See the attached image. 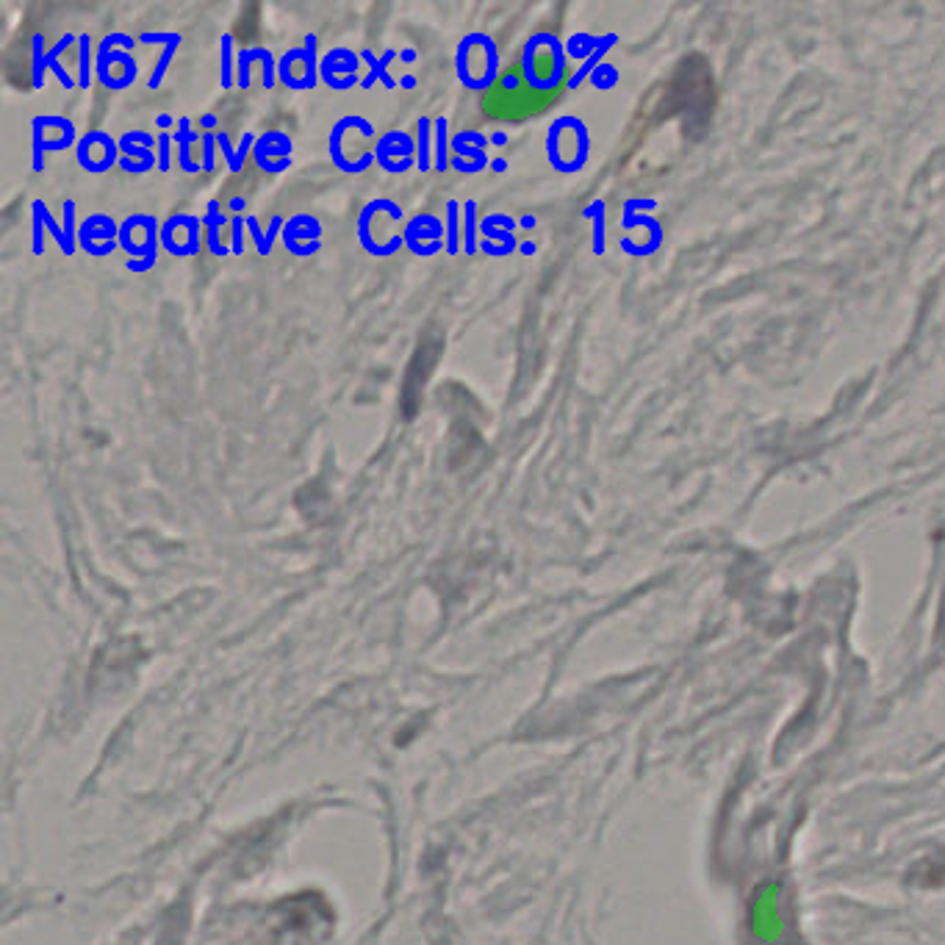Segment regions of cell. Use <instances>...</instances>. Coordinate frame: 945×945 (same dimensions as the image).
Returning <instances> with one entry per match:
<instances>
[{
    "instance_id": "1",
    "label": "cell",
    "mask_w": 945,
    "mask_h": 945,
    "mask_svg": "<svg viewBox=\"0 0 945 945\" xmlns=\"http://www.w3.org/2000/svg\"><path fill=\"white\" fill-rule=\"evenodd\" d=\"M405 211L400 209V203L389 198H377L369 200L364 209L358 211V220H355V236H358V245L364 247V252H369L371 258H391L405 247Z\"/></svg>"
},
{
    "instance_id": "2",
    "label": "cell",
    "mask_w": 945,
    "mask_h": 945,
    "mask_svg": "<svg viewBox=\"0 0 945 945\" xmlns=\"http://www.w3.org/2000/svg\"><path fill=\"white\" fill-rule=\"evenodd\" d=\"M377 131L366 117L347 115L335 122L328 133V156L335 169H342L344 175H364L369 173L375 158Z\"/></svg>"
},
{
    "instance_id": "3",
    "label": "cell",
    "mask_w": 945,
    "mask_h": 945,
    "mask_svg": "<svg viewBox=\"0 0 945 945\" xmlns=\"http://www.w3.org/2000/svg\"><path fill=\"white\" fill-rule=\"evenodd\" d=\"M566 45L552 31H539L524 43L519 61V75L530 90L555 92L566 79Z\"/></svg>"
},
{
    "instance_id": "4",
    "label": "cell",
    "mask_w": 945,
    "mask_h": 945,
    "mask_svg": "<svg viewBox=\"0 0 945 945\" xmlns=\"http://www.w3.org/2000/svg\"><path fill=\"white\" fill-rule=\"evenodd\" d=\"M499 48L494 43V36H488L485 31H472L458 43L456 50V75L466 90L472 92H485L497 84L503 75H499Z\"/></svg>"
},
{
    "instance_id": "5",
    "label": "cell",
    "mask_w": 945,
    "mask_h": 945,
    "mask_svg": "<svg viewBox=\"0 0 945 945\" xmlns=\"http://www.w3.org/2000/svg\"><path fill=\"white\" fill-rule=\"evenodd\" d=\"M120 250L128 256V272L144 275L153 270L162 250V222L153 214H128L120 222Z\"/></svg>"
},
{
    "instance_id": "6",
    "label": "cell",
    "mask_w": 945,
    "mask_h": 945,
    "mask_svg": "<svg viewBox=\"0 0 945 945\" xmlns=\"http://www.w3.org/2000/svg\"><path fill=\"white\" fill-rule=\"evenodd\" d=\"M588 156V131L577 117H557L546 131V158L557 173H577Z\"/></svg>"
},
{
    "instance_id": "7",
    "label": "cell",
    "mask_w": 945,
    "mask_h": 945,
    "mask_svg": "<svg viewBox=\"0 0 945 945\" xmlns=\"http://www.w3.org/2000/svg\"><path fill=\"white\" fill-rule=\"evenodd\" d=\"M748 932L757 943L777 945L784 937V918H782V885L779 882H766L757 887L748 903Z\"/></svg>"
},
{
    "instance_id": "8",
    "label": "cell",
    "mask_w": 945,
    "mask_h": 945,
    "mask_svg": "<svg viewBox=\"0 0 945 945\" xmlns=\"http://www.w3.org/2000/svg\"><path fill=\"white\" fill-rule=\"evenodd\" d=\"M75 122L59 115H39L31 120V167L34 173L45 169V153H61L79 144Z\"/></svg>"
},
{
    "instance_id": "9",
    "label": "cell",
    "mask_w": 945,
    "mask_h": 945,
    "mask_svg": "<svg viewBox=\"0 0 945 945\" xmlns=\"http://www.w3.org/2000/svg\"><path fill=\"white\" fill-rule=\"evenodd\" d=\"M277 84L294 92L314 90L319 81V36L306 34L303 48H288L277 59Z\"/></svg>"
},
{
    "instance_id": "10",
    "label": "cell",
    "mask_w": 945,
    "mask_h": 945,
    "mask_svg": "<svg viewBox=\"0 0 945 945\" xmlns=\"http://www.w3.org/2000/svg\"><path fill=\"white\" fill-rule=\"evenodd\" d=\"M405 250H411L416 258H433L441 250H447V228L438 214H413L405 222Z\"/></svg>"
},
{
    "instance_id": "11",
    "label": "cell",
    "mask_w": 945,
    "mask_h": 945,
    "mask_svg": "<svg viewBox=\"0 0 945 945\" xmlns=\"http://www.w3.org/2000/svg\"><path fill=\"white\" fill-rule=\"evenodd\" d=\"M75 162L84 173L106 175L111 167H120V142L106 131H90L75 144Z\"/></svg>"
},
{
    "instance_id": "12",
    "label": "cell",
    "mask_w": 945,
    "mask_h": 945,
    "mask_svg": "<svg viewBox=\"0 0 945 945\" xmlns=\"http://www.w3.org/2000/svg\"><path fill=\"white\" fill-rule=\"evenodd\" d=\"M516 228H519V220L503 214V211L480 216V252L491 258H505L519 252L521 241L516 239Z\"/></svg>"
},
{
    "instance_id": "13",
    "label": "cell",
    "mask_w": 945,
    "mask_h": 945,
    "mask_svg": "<svg viewBox=\"0 0 945 945\" xmlns=\"http://www.w3.org/2000/svg\"><path fill=\"white\" fill-rule=\"evenodd\" d=\"M203 216L173 214L162 222V250L173 258H192L200 252Z\"/></svg>"
},
{
    "instance_id": "14",
    "label": "cell",
    "mask_w": 945,
    "mask_h": 945,
    "mask_svg": "<svg viewBox=\"0 0 945 945\" xmlns=\"http://www.w3.org/2000/svg\"><path fill=\"white\" fill-rule=\"evenodd\" d=\"M79 250L90 258H106L120 250V222L103 211L86 216L79 225Z\"/></svg>"
},
{
    "instance_id": "15",
    "label": "cell",
    "mask_w": 945,
    "mask_h": 945,
    "mask_svg": "<svg viewBox=\"0 0 945 945\" xmlns=\"http://www.w3.org/2000/svg\"><path fill=\"white\" fill-rule=\"evenodd\" d=\"M377 167L389 175H405L416 169V139L405 131L380 133L375 144Z\"/></svg>"
},
{
    "instance_id": "16",
    "label": "cell",
    "mask_w": 945,
    "mask_h": 945,
    "mask_svg": "<svg viewBox=\"0 0 945 945\" xmlns=\"http://www.w3.org/2000/svg\"><path fill=\"white\" fill-rule=\"evenodd\" d=\"M137 75H139V64L137 59H133V54L117 48L111 50L97 48L95 81L103 86V90H111V92L128 90V86L137 81Z\"/></svg>"
},
{
    "instance_id": "17",
    "label": "cell",
    "mask_w": 945,
    "mask_h": 945,
    "mask_svg": "<svg viewBox=\"0 0 945 945\" xmlns=\"http://www.w3.org/2000/svg\"><path fill=\"white\" fill-rule=\"evenodd\" d=\"M361 54L350 48H333L319 59V81L333 92H347L355 84H361L358 75Z\"/></svg>"
},
{
    "instance_id": "18",
    "label": "cell",
    "mask_w": 945,
    "mask_h": 945,
    "mask_svg": "<svg viewBox=\"0 0 945 945\" xmlns=\"http://www.w3.org/2000/svg\"><path fill=\"white\" fill-rule=\"evenodd\" d=\"M322 234H324L322 222H319L314 214L299 211V214L288 216L286 220V228H283V247H286L288 256H297V258L317 256V252L322 250Z\"/></svg>"
},
{
    "instance_id": "19",
    "label": "cell",
    "mask_w": 945,
    "mask_h": 945,
    "mask_svg": "<svg viewBox=\"0 0 945 945\" xmlns=\"http://www.w3.org/2000/svg\"><path fill=\"white\" fill-rule=\"evenodd\" d=\"M294 142L288 133L283 131H267L258 133L256 147H252V164L267 175H283L292 167Z\"/></svg>"
},
{
    "instance_id": "20",
    "label": "cell",
    "mask_w": 945,
    "mask_h": 945,
    "mask_svg": "<svg viewBox=\"0 0 945 945\" xmlns=\"http://www.w3.org/2000/svg\"><path fill=\"white\" fill-rule=\"evenodd\" d=\"M120 169L128 175H147L150 169L158 167V156L156 150L144 147V144L133 142L128 133H122L120 139Z\"/></svg>"
},
{
    "instance_id": "21",
    "label": "cell",
    "mask_w": 945,
    "mask_h": 945,
    "mask_svg": "<svg viewBox=\"0 0 945 945\" xmlns=\"http://www.w3.org/2000/svg\"><path fill=\"white\" fill-rule=\"evenodd\" d=\"M225 228H231L228 214L220 209V203H216V200H209V209H205V214H203V231H205V247H209V252L214 258L234 256L231 245H225V241H222V231Z\"/></svg>"
},
{
    "instance_id": "22",
    "label": "cell",
    "mask_w": 945,
    "mask_h": 945,
    "mask_svg": "<svg viewBox=\"0 0 945 945\" xmlns=\"http://www.w3.org/2000/svg\"><path fill=\"white\" fill-rule=\"evenodd\" d=\"M488 137L480 131H466L463 128L461 133H456L452 137V156H458L461 162L474 164V167H491L488 156H485V147H488Z\"/></svg>"
},
{
    "instance_id": "23",
    "label": "cell",
    "mask_w": 945,
    "mask_h": 945,
    "mask_svg": "<svg viewBox=\"0 0 945 945\" xmlns=\"http://www.w3.org/2000/svg\"><path fill=\"white\" fill-rule=\"evenodd\" d=\"M173 142L178 144V167L184 175H198L203 173V164L194 162L192 156V144L203 142V133L192 131V120L189 117H180L178 131L173 133Z\"/></svg>"
},
{
    "instance_id": "24",
    "label": "cell",
    "mask_w": 945,
    "mask_h": 945,
    "mask_svg": "<svg viewBox=\"0 0 945 945\" xmlns=\"http://www.w3.org/2000/svg\"><path fill=\"white\" fill-rule=\"evenodd\" d=\"M361 54V61H366V64H369V72H366V79L361 81V90H371V86L377 84V81H380V84L386 86V90H397V81L391 79L389 75V64L394 59H400V50H394V48H389L386 50L383 56H380V59H377L375 54H371L369 48H364V50H358Z\"/></svg>"
},
{
    "instance_id": "25",
    "label": "cell",
    "mask_w": 945,
    "mask_h": 945,
    "mask_svg": "<svg viewBox=\"0 0 945 945\" xmlns=\"http://www.w3.org/2000/svg\"><path fill=\"white\" fill-rule=\"evenodd\" d=\"M283 228H286V220H283V214H275L270 220V228H267V234L261 231V222H258L256 214H247V231H250L252 241H256V252L261 258H267L272 252V247H275L277 236H283Z\"/></svg>"
},
{
    "instance_id": "26",
    "label": "cell",
    "mask_w": 945,
    "mask_h": 945,
    "mask_svg": "<svg viewBox=\"0 0 945 945\" xmlns=\"http://www.w3.org/2000/svg\"><path fill=\"white\" fill-rule=\"evenodd\" d=\"M452 137H449V120L447 117H436L433 120V169L436 173H447L452 169Z\"/></svg>"
},
{
    "instance_id": "27",
    "label": "cell",
    "mask_w": 945,
    "mask_h": 945,
    "mask_svg": "<svg viewBox=\"0 0 945 945\" xmlns=\"http://www.w3.org/2000/svg\"><path fill=\"white\" fill-rule=\"evenodd\" d=\"M444 228H447V256L456 258L463 250V205L458 200H447V220H444Z\"/></svg>"
},
{
    "instance_id": "28",
    "label": "cell",
    "mask_w": 945,
    "mask_h": 945,
    "mask_svg": "<svg viewBox=\"0 0 945 945\" xmlns=\"http://www.w3.org/2000/svg\"><path fill=\"white\" fill-rule=\"evenodd\" d=\"M70 45H79V36L70 34V31H67V34L59 39V43H56L54 48L48 50V56H45V59H48V70L54 72L56 79L61 81V86H67V90H79V79H75V75H72V72L67 70V67L59 61V56L64 54V50L70 48Z\"/></svg>"
},
{
    "instance_id": "29",
    "label": "cell",
    "mask_w": 945,
    "mask_h": 945,
    "mask_svg": "<svg viewBox=\"0 0 945 945\" xmlns=\"http://www.w3.org/2000/svg\"><path fill=\"white\" fill-rule=\"evenodd\" d=\"M433 120L436 117L422 115L416 120V169L427 175L433 169Z\"/></svg>"
},
{
    "instance_id": "30",
    "label": "cell",
    "mask_w": 945,
    "mask_h": 945,
    "mask_svg": "<svg viewBox=\"0 0 945 945\" xmlns=\"http://www.w3.org/2000/svg\"><path fill=\"white\" fill-rule=\"evenodd\" d=\"M236 45L234 34H222L220 39V84L222 90H234L236 86Z\"/></svg>"
},
{
    "instance_id": "31",
    "label": "cell",
    "mask_w": 945,
    "mask_h": 945,
    "mask_svg": "<svg viewBox=\"0 0 945 945\" xmlns=\"http://www.w3.org/2000/svg\"><path fill=\"white\" fill-rule=\"evenodd\" d=\"M463 250H466V258H474L480 252L477 200H466V203H463Z\"/></svg>"
},
{
    "instance_id": "32",
    "label": "cell",
    "mask_w": 945,
    "mask_h": 945,
    "mask_svg": "<svg viewBox=\"0 0 945 945\" xmlns=\"http://www.w3.org/2000/svg\"><path fill=\"white\" fill-rule=\"evenodd\" d=\"M95 59L97 48L90 34H79V90H90L95 81Z\"/></svg>"
},
{
    "instance_id": "33",
    "label": "cell",
    "mask_w": 945,
    "mask_h": 945,
    "mask_svg": "<svg viewBox=\"0 0 945 945\" xmlns=\"http://www.w3.org/2000/svg\"><path fill=\"white\" fill-rule=\"evenodd\" d=\"M48 50H45V36L34 34L31 36V86L34 90H43L45 86V70H48Z\"/></svg>"
},
{
    "instance_id": "34",
    "label": "cell",
    "mask_w": 945,
    "mask_h": 945,
    "mask_svg": "<svg viewBox=\"0 0 945 945\" xmlns=\"http://www.w3.org/2000/svg\"><path fill=\"white\" fill-rule=\"evenodd\" d=\"M79 225L81 222L75 220V200H64V203H61V228H64L67 239V258L79 252Z\"/></svg>"
},
{
    "instance_id": "35",
    "label": "cell",
    "mask_w": 945,
    "mask_h": 945,
    "mask_svg": "<svg viewBox=\"0 0 945 945\" xmlns=\"http://www.w3.org/2000/svg\"><path fill=\"white\" fill-rule=\"evenodd\" d=\"M180 43H184V36H180L178 31H175L173 43L164 45V54L158 56L156 67H153V75H150V81H147V90H158V86L164 84V75H167L169 64H173V56H175V50H178Z\"/></svg>"
},
{
    "instance_id": "36",
    "label": "cell",
    "mask_w": 945,
    "mask_h": 945,
    "mask_svg": "<svg viewBox=\"0 0 945 945\" xmlns=\"http://www.w3.org/2000/svg\"><path fill=\"white\" fill-rule=\"evenodd\" d=\"M216 147H220L222 158H225V164H228L231 173L239 175L241 169H245V164H241V158H239V147H234V142H231L228 133L216 131Z\"/></svg>"
},
{
    "instance_id": "37",
    "label": "cell",
    "mask_w": 945,
    "mask_h": 945,
    "mask_svg": "<svg viewBox=\"0 0 945 945\" xmlns=\"http://www.w3.org/2000/svg\"><path fill=\"white\" fill-rule=\"evenodd\" d=\"M34 209H39V214H43V220H45V228L50 231V234H54V239H56V245H59V250H61V256H64L67 252V239H64V228H61V222H56V216L50 214V209L48 205H45V200H34Z\"/></svg>"
},
{
    "instance_id": "38",
    "label": "cell",
    "mask_w": 945,
    "mask_h": 945,
    "mask_svg": "<svg viewBox=\"0 0 945 945\" xmlns=\"http://www.w3.org/2000/svg\"><path fill=\"white\" fill-rule=\"evenodd\" d=\"M158 137V147H156V156H158V173L167 175L169 169H173V133H156Z\"/></svg>"
},
{
    "instance_id": "39",
    "label": "cell",
    "mask_w": 945,
    "mask_h": 945,
    "mask_svg": "<svg viewBox=\"0 0 945 945\" xmlns=\"http://www.w3.org/2000/svg\"><path fill=\"white\" fill-rule=\"evenodd\" d=\"M245 225H247V216H231V250H234V256H241L245 252Z\"/></svg>"
},
{
    "instance_id": "40",
    "label": "cell",
    "mask_w": 945,
    "mask_h": 945,
    "mask_svg": "<svg viewBox=\"0 0 945 945\" xmlns=\"http://www.w3.org/2000/svg\"><path fill=\"white\" fill-rule=\"evenodd\" d=\"M97 48H117V50H128V54H133V48H137V39L128 34H122V31H117V34H106L101 39V45Z\"/></svg>"
},
{
    "instance_id": "41",
    "label": "cell",
    "mask_w": 945,
    "mask_h": 945,
    "mask_svg": "<svg viewBox=\"0 0 945 945\" xmlns=\"http://www.w3.org/2000/svg\"><path fill=\"white\" fill-rule=\"evenodd\" d=\"M200 147H203V173H214L216 169V131L214 133H203V142H200Z\"/></svg>"
},
{
    "instance_id": "42",
    "label": "cell",
    "mask_w": 945,
    "mask_h": 945,
    "mask_svg": "<svg viewBox=\"0 0 945 945\" xmlns=\"http://www.w3.org/2000/svg\"><path fill=\"white\" fill-rule=\"evenodd\" d=\"M591 43H593V39H591V36H586V34L571 36L569 43H566V56H569V59H586L588 50L593 48Z\"/></svg>"
},
{
    "instance_id": "43",
    "label": "cell",
    "mask_w": 945,
    "mask_h": 945,
    "mask_svg": "<svg viewBox=\"0 0 945 945\" xmlns=\"http://www.w3.org/2000/svg\"><path fill=\"white\" fill-rule=\"evenodd\" d=\"M31 214H34V245H31V252H34V256H43L45 252V239H43L45 220H43V214H39V209H34V205H31Z\"/></svg>"
},
{
    "instance_id": "44",
    "label": "cell",
    "mask_w": 945,
    "mask_h": 945,
    "mask_svg": "<svg viewBox=\"0 0 945 945\" xmlns=\"http://www.w3.org/2000/svg\"><path fill=\"white\" fill-rule=\"evenodd\" d=\"M173 36H175V31H167V34H142L139 36V43L142 45H169L173 43Z\"/></svg>"
},
{
    "instance_id": "45",
    "label": "cell",
    "mask_w": 945,
    "mask_h": 945,
    "mask_svg": "<svg viewBox=\"0 0 945 945\" xmlns=\"http://www.w3.org/2000/svg\"><path fill=\"white\" fill-rule=\"evenodd\" d=\"M216 126H220L216 115H203V117H200V128H203V133H214Z\"/></svg>"
},
{
    "instance_id": "46",
    "label": "cell",
    "mask_w": 945,
    "mask_h": 945,
    "mask_svg": "<svg viewBox=\"0 0 945 945\" xmlns=\"http://www.w3.org/2000/svg\"><path fill=\"white\" fill-rule=\"evenodd\" d=\"M228 209L234 216H241L247 211V200L245 198H231L228 200Z\"/></svg>"
},
{
    "instance_id": "47",
    "label": "cell",
    "mask_w": 945,
    "mask_h": 945,
    "mask_svg": "<svg viewBox=\"0 0 945 945\" xmlns=\"http://www.w3.org/2000/svg\"><path fill=\"white\" fill-rule=\"evenodd\" d=\"M173 126H175V117L173 115H158L156 117V128L162 133H169V128H173Z\"/></svg>"
},
{
    "instance_id": "48",
    "label": "cell",
    "mask_w": 945,
    "mask_h": 945,
    "mask_svg": "<svg viewBox=\"0 0 945 945\" xmlns=\"http://www.w3.org/2000/svg\"><path fill=\"white\" fill-rule=\"evenodd\" d=\"M488 142H491V147H505V144H508V133H505V131H494L488 137Z\"/></svg>"
},
{
    "instance_id": "49",
    "label": "cell",
    "mask_w": 945,
    "mask_h": 945,
    "mask_svg": "<svg viewBox=\"0 0 945 945\" xmlns=\"http://www.w3.org/2000/svg\"><path fill=\"white\" fill-rule=\"evenodd\" d=\"M499 84H503L505 90H516V86L521 84V75H513V72H508V75H503V79H499Z\"/></svg>"
},
{
    "instance_id": "50",
    "label": "cell",
    "mask_w": 945,
    "mask_h": 945,
    "mask_svg": "<svg viewBox=\"0 0 945 945\" xmlns=\"http://www.w3.org/2000/svg\"><path fill=\"white\" fill-rule=\"evenodd\" d=\"M491 173H497V175H503V173H508V158H491Z\"/></svg>"
},
{
    "instance_id": "51",
    "label": "cell",
    "mask_w": 945,
    "mask_h": 945,
    "mask_svg": "<svg viewBox=\"0 0 945 945\" xmlns=\"http://www.w3.org/2000/svg\"><path fill=\"white\" fill-rule=\"evenodd\" d=\"M535 225H539V222H535V216L533 214H524L519 220V228H524V231H533Z\"/></svg>"
},
{
    "instance_id": "52",
    "label": "cell",
    "mask_w": 945,
    "mask_h": 945,
    "mask_svg": "<svg viewBox=\"0 0 945 945\" xmlns=\"http://www.w3.org/2000/svg\"><path fill=\"white\" fill-rule=\"evenodd\" d=\"M420 59V56H416V50L413 48H402L400 50V61H405V64H413V61Z\"/></svg>"
},
{
    "instance_id": "53",
    "label": "cell",
    "mask_w": 945,
    "mask_h": 945,
    "mask_svg": "<svg viewBox=\"0 0 945 945\" xmlns=\"http://www.w3.org/2000/svg\"><path fill=\"white\" fill-rule=\"evenodd\" d=\"M416 84H420L416 75H402L400 79V90H416Z\"/></svg>"
},
{
    "instance_id": "54",
    "label": "cell",
    "mask_w": 945,
    "mask_h": 945,
    "mask_svg": "<svg viewBox=\"0 0 945 945\" xmlns=\"http://www.w3.org/2000/svg\"><path fill=\"white\" fill-rule=\"evenodd\" d=\"M535 250H539V247H535L533 241H530V239L521 241V245H519V252H521V256H535Z\"/></svg>"
}]
</instances>
